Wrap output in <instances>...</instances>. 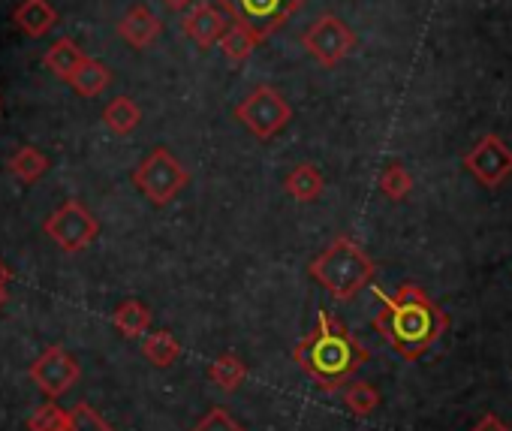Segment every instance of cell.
<instances>
[{
	"label": "cell",
	"instance_id": "6da1fadb",
	"mask_svg": "<svg viewBox=\"0 0 512 431\" xmlns=\"http://www.w3.org/2000/svg\"><path fill=\"white\" fill-rule=\"evenodd\" d=\"M380 314L374 317L377 335L407 362H419L449 329L446 311L416 284H401L395 296L377 290Z\"/></svg>",
	"mask_w": 512,
	"mask_h": 431
},
{
	"label": "cell",
	"instance_id": "7a4b0ae2",
	"mask_svg": "<svg viewBox=\"0 0 512 431\" xmlns=\"http://www.w3.org/2000/svg\"><path fill=\"white\" fill-rule=\"evenodd\" d=\"M293 359L323 392H341V386L353 380V374L371 359V353L347 329L344 320L320 311L314 332L296 344Z\"/></svg>",
	"mask_w": 512,
	"mask_h": 431
},
{
	"label": "cell",
	"instance_id": "3957f363",
	"mask_svg": "<svg viewBox=\"0 0 512 431\" xmlns=\"http://www.w3.org/2000/svg\"><path fill=\"white\" fill-rule=\"evenodd\" d=\"M311 278L338 302H353L374 281V260L347 236H338L314 263Z\"/></svg>",
	"mask_w": 512,
	"mask_h": 431
},
{
	"label": "cell",
	"instance_id": "277c9868",
	"mask_svg": "<svg viewBox=\"0 0 512 431\" xmlns=\"http://www.w3.org/2000/svg\"><path fill=\"white\" fill-rule=\"evenodd\" d=\"M302 7H305V0H220V10L235 25H244L247 31H253L260 37V43L278 34Z\"/></svg>",
	"mask_w": 512,
	"mask_h": 431
},
{
	"label": "cell",
	"instance_id": "5b68a950",
	"mask_svg": "<svg viewBox=\"0 0 512 431\" xmlns=\"http://www.w3.org/2000/svg\"><path fill=\"white\" fill-rule=\"evenodd\" d=\"M235 118L256 136V139H275L290 121H293V106L284 100L281 91L260 85L253 88L235 109Z\"/></svg>",
	"mask_w": 512,
	"mask_h": 431
},
{
	"label": "cell",
	"instance_id": "8992f818",
	"mask_svg": "<svg viewBox=\"0 0 512 431\" xmlns=\"http://www.w3.org/2000/svg\"><path fill=\"white\" fill-rule=\"evenodd\" d=\"M190 181V172L166 151V148H154L133 172V184L145 193L148 202L154 205H166L172 202Z\"/></svg>",
	"mask_w": 512,
	"mask_h": 431
},
{
	"label": "cell",
	"instance_id": "52a82bcc",
	"mask_svg": "<svg viewBox=\"0 0 512 431\" xmlns=\"http://www.w3.org/2000/svg\"><path fill=\"white\" fill-rule=\"evenodd\" d=\"M100 233V224L94 214L79 202V199H70L64 202L52 218L46 221V236L64 251V254H79L85 251Z\"/></svg>",
	"mask_w": 512,
	"mask_h": 431
},
{
	"label": "cell",
	"instance_id": "ba28073f",
	"mask_svg": "<svg viewBox=\"0 0 512 431\" xmlns=\"http://www.w3.org/2000/svg\"><path fill=\"white\" fill-rule=\"evenodd\" d=\"M308 55L323 67H338L356 46V34L338 16H320L302 37Z\"/></svg>",
	"mask_w": 512,
	"mask_h": 431
},
{
	"label": "cell",
	"instance_id": "9c48e42d",
	"mask_svg": "<svg viewBox=\"0 0 512 431\" xmlns=\"http://www.w3.org/2000/svg\"><path fill=\"white\" fill-rule=\"evenodd\" d=\"M464 166L482 187H500L512 175V148L497 133H488L464 154Z\"/></svg>",
	"mask_w": 512,
	"mask_h": 431
},
{
	"label": "cell",
	"instance_id": "30bf717a",
	"mask_svg": "<svg viewBox=\"0 0 512 431\" xmlns=\"http://www.w3.org/2000/svg\"><path fill=\"white\" fill-rule=\"evenodd\" d=\"M31 380L49 395L58 398L70 392L79 380V362L64 350V347H49L34 365H31Z\"/></svg>",
	"mask_w": 512,
	"mask_h": 431
},
{
	"label": "cell",
	"instance_id": "8fae6325",
	"mask_svg": "<svg viewBox=\"0 0 512 431\" xmlns=\"http://www.w3.org/2000/svg\"><path fill=\"white\" fill-rule=\"evenodd\" d=\"M181 28H184V34H187L199 49H208V46L220 43V37L226 34L229 25H226V16H223L220 10H214L211 4H196V7L184 16Z\"/></svg>",
	"mask_w": 512,
	"mask_h": 431
},
{
	"label": "cell",
	"instance_id": "7c38bea8",
	"mask_svg": "<svg viewBox=\"0 0 512 431\" xmlns=\"http://www.w3.org/2000/svg\"><path fill=\"white\" fill-rule=\"evenodd\" d=\"M118 34H121L133 49H148V46H154L157 37L163 34V25H160V19H157L148 7H133V10L121 19Z\"/></svg>",
	"mask_w": 512,
	"mask_h": 431
},
{
	"label": "cell",
	"instance_id": "4fadbf2b",
	"mask_svg": "<svg viewBox=\"0 0 512 431\" xmlns=\"http://www.w3.org/2000/svg\"><path fill=\"white\" fill-rule=\"evenodd\" d=\"M16 25L28 37H46L58 25V13L49 0H25V4L16 10Z\"/></svg>",
	"mask_w": 512,
	"mask_h": 431
},
{
	"label": "cell",
	"instance_id": "5bb4252c",
	"mask_svg": "<svg viewBox=\"0 0 512 431\" xmlns=\"http://www.w3.org/2000/svg\"><path fill=\"white\" fill-rule=\"evenodd\" d=\"M88 55L73 43V40H67V37H61V40H55L52 46H49V52H46V67L58 76V79H64V82H70V76L82 67V61H85Z\"/></svg>",
	"mask_w": 512,
	"mask_h": 431
},
{
	"label": "cell",
	"instance_id": "9a60e30c",
	"mask_svg": "<svg viewBox=\"0 0 512 431\" xmlns=\"http://www.w3.org/2000/svg\"><path fill=\"white\" fill-rule=\"evenodd\" d=\"M284 187H287V193H290L293 199H299V202H317V199L323 196L326 181H323V175H320L317 166L302 163V166H296V169L287 175Z\"/></svg>",
	"mask_w": 512,
	"mask_h": 431
},
{
	"label": "cell",
	"instance_id": "2e32d148",
	"mask_svg": "<svg viewBox=\"0 0 512 431\" xmlns=\"http://www.w3.org/2000/svg\"><path fill=\"white\" fill-rule=\"evenodd\" d=\"M109 82H112L109 67L94 61V58H85L82 67L70 76V85H73V91L79 97H97V94H103L109 88Z\"/></svg>",
	"mask_w": 512,
	"mask_h": 431
},
{
	"label": "cell",
	"instance_id": "e0dca14e",
	"mask_svg": "<svg viewBox=\"0 0 512 431\" xmlns=\"http://www.w3.org/2000/svg\"><path fill=\"white\" fill-rule=\"evenodd\" d=\"M112 323L124 338H142L151 326V311L139 299H127L115 308Z\"/></svg>",
	"mask_w": 512,
	"mask_h": 431
},
{
	"label": "cell",
	"instance_id": "ac0fdd59",
	"mask_svg": "<svg viewBox=\"0 0 512 431\" xmlns=\"http://www.w3.org/2000/svg\"><path fill=\"white\" fill-rule=\"evenodd\" d=\"M247 377V365L241 362L238 353H220L211 365H208V380L214 386H220L223 392H235Z\"/></svg>",
	"mask_w": 512,
	"mask_h": 431
},
{
	"label": "cell",
	"instance_id": "d6986e66",
	"mask_svg": "<svg viewBox=\"0 0 512 431\" xmlns=\"http://www.w3.org/2000/svg\"><path fill=\"white\" fill-rule=\"evenodd\" d=\"M142 353H145V359H148L151 365L169 368V365L181 356V344H178V338H175L172 332L157 329V332H151V335L142 341Z\"/></svg>",
	"mask_w": 512,
	"mask_h": 431
},
{
	"label": "cell",
	"instance_id": "ffe728a7",
	"mask_svg": "<svg viewBox=\"0 0 512 431\" xmlns=\"http://www.w3.org/2000/svg\"><path fill=\"white\" fill-rule=\"evenodd\" d=\"M103 121H106V127H109L115 136H127V133H133V130L139 127L142 112H139V106H136L130 97H118V100H112V103L106 106Z\"/></svg>",
	"mask_w": 512,
	"mask_h": 431
},
{
	"label": "cell",
	"instance_id": "44dd1931",
	"mask_svg": "<svg viewBox=\"0 0 512 431\" xmlns=\"http://www.w3.org/2000/svg\"><path fill=\"white\" fill-rule=\"evenodd\" d=\"M256 46H260V37H256L253 31H247L244 25H229L226 34L220 37V49L232 64H244Z\"/></svg>",
	"mask_w": 512,
	"mask_h": 431
},
{
	"label": "cell",
	"instance_id": "7402d4cb",
	"mask_svg": "<svg viewBox=\"0 0 512 431\" xmlns=\"http://www.w3.org/2000/svg\"><path fill=\"white\" fill-rule=\"evenodd\" d=\"M380 401H383L380 389L368 380H353L344 386V404L353 416H371L380 407Z\"/></svg>",
	"mask_w": 512,
	"mask_h": 431
},
{
	"label": "cell",
	"instance_id": "603a6c76",
	"mask_svg": "<svg viewBox=\"0 0 512 431\" xmlns=\"http://www.w3.org/2000/svg\"><path fill=\"white\" fill-rule=\"evenodd\" d=\"M10 169H13V175H19L25 184H34V181H40V178L46 175L49 160H46V154H43V151H37V148L25 145V148H19V151L13 154Z\"/></svg>",
	"mask_w": 512,
	"mask_h": 431
},
{
	"label": "cell",
	"instance_id": "cb8c5ba5",
	"mask_svg": "<svg viewBox=\"0 0 512 431\" xmlns=\"http://www.w3.org/2000/svg\"><path fill=\"white\" fill-rule=\"evenodd\" d=\"M31 431H76V419L73 413H67L64 407H58L55 401L37 407V413L28 419Z\"/></svg>",
	"mask_w": 512,
	"mask_h": 431
},
{
	"label": "cell",
	"instance_id": "d4e9b609",
	"mask_svg": "<svg viewBox=\"0 0 512 431\" xmlns=\"http://www.w3.org/2000/svg\"><path fill=\"white\" fill-rule=\"evenodd\" d=\"M380 190H383L386 199L401 202V199H407V193L413 190V178H410V172H407L401 163H392V166H386L383 175H380Z\"/></svg>",
	"mask_w": 512,
	"mask_h": 431
},
{
	"label": "cell",
	"instance_id": "484cf974",
	"mask_svg": "<svg viewBox=\"0 0 512 431\" xmlns=\"http://www.w3.org/2000/svg\"><path fill=\"white\" fill-rule=\"evenodd\" d=\"M193 431H244V428L232 419V413H229L226 407H211V410L193 425Z\"/></svg>",
	"mask_w": 512,
	"mask_h": 431
},
{
	"label": "cell",
	"instance_id": "4316f807",
	"mask_svg": "<svg viewBox=\"0 0 512 431\" xmlns=\"http://www.w3.org/2000/svg\"><path fill=\"white\" fill-rule=\"evenodd\" d=\"M470 431H509V425H506L497 413H485Z\"/></svg>",
	"mask_w": 512,
	"mask_h": 431
},
{
	"label": "cell",
	"instance_id": "83f0119b",
	"mask_svg": "<svg viewBox=\"0 0 512 431\" xmlns=\"http://www.w3.org/2000/svg\"><path fill=\"white\" fill-rule=\"evenodd\" d=\"M163 4H166L172 13H184L187 7H193V0H163Z\"/></svg>",
	"mask_w": 512,
	"mask_h": 431
},
{
	"label": "cell",
	"instance_id": "f1b7e54d",
	"mask_svg": "<svg viewBox=\"0 0 512 431\" xmlns=\"http://www.w3.org/2000/svg\"><path fill=\"white\" fill-rule=\"evenodd\" d=\"M10 278H13V272H10V266L0 260V287H7L10 284Z\"/></svg>",
	"mask_w": 512,
	"mask_h": 431
},
{
	"label": "cell",
	"instance_id": "f546056e",
	"mask_svg": "<svg viewBox=\"0 0 512 431\" xmlns=\"http://www.w3.org/2000/svg\"><path fill=\"white\" fill-rule=\"evenodd\" d=\"M7 305V287H0V308Z\"/></svg>",
	"mask_w": 512,
	"mask_h": 431
}]
</instances>
